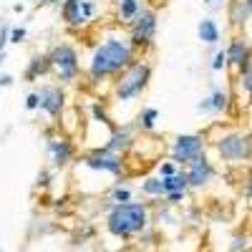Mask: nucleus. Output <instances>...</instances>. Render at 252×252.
I'll return each instance as SVG.
<instances>
[{
    "label": "nucleus",
    "mask_w": 252,
    "mask_h": 252,
    "mask_svg": "<svg viewBox=\"0 0 252 252\" xmlns=\"http://www.w3.org/2000/svg\"><path fill=\"white\" fill-rule=\"evenodd\" d=\"M134 63V48L126 43V40H119V38H111L106 43H101L91 58V66H89V73L91 78H103V76H111V73H119L124 68H129Z\"/></svg>",
    "instance_id": "obj_1"
},
{
    "label": "nucleus",
    "mask_w": 252,
    "mask_h": 252,
    "mask_svg": "<svg viewBox=\"0 0 252 252\" xmlns=\"http://www.w3.org/2000/svg\"><path fill=\"white\" fill-rule=\"evenodd\" d=\"M149 224V209L141 202H126V204H114L111 212H109V220H106V227L109 232L116 235V237H131V235H139L146 229Z\"/></svg>",
    "instance_id": "obj_2"
},
{
    "label": "nucleus",
    "mask_w": 252,
    "mask_h": 252,
    "mask_svg": "<svg viewBox=\"0 0 252 252\" xmlns=\"http://www.w3.org/2000/svg\"><path fill=\"white\" fill-rule=\"evenodd\" d=\"M149 78H152V68L146 66V63H131V66L126 68V73L121 76L119 86H116L119 101H131V98H136V96L146 89Z\"/></svg>",
    "instance_id": "obj_3"
},
{
    "label": "nucleus",
    "mask_w": 252,
    "mask_h": 252,
    "mask_svg": "<svg viewBox=\"0 0 252 252\" xmlns=\"http://www.w3.org/2000/svg\"><path fill=\"white\" fill-rule=\"evenodd\" d=\"M217 154L229 164H242L250 159V139L247 134H224L217 141Z\"/></svg>",
    "instance_id": "obj_4"
},
{
    "label": "nucleus",
    "mask_w": 252,
    "mask_h": 252,
    "mask_svg": "<svg viewBox=\"0 0 252 252\" xmlns=\"http://www.w3.org/2000/svg\"><path fill=\"white\" fill-rule=\"evenodd\" d=\"M48 61H51V66L58 71L61 81H73L76 78V73H78V56H76V51L71 46H66V43L58 46L48 56Z\"/></svg>",
    "instance_id": "obj_5"
},
{
    "label": "nucleus",
    "mask_w": 252,
    "mask_h": 252,
    "mask_svg": "<svg viewBox=\"0 0 252 252\" xmlns=\"http://www.w3.org/2000/svg\"><path fill=\"white\" fill-rule=\"evenodd\" d=\"M204 154V139L199 134H187V136H179L174 141V149H172V157L177 164H189L192 159L202 157Z\"/></svg>",
    "instance_id": "obj_6"
},
{
    "label": "nucleus",
    "mask_w": 252,
    "mask_h": 252,
    "mask_svg": "<svg viewBox=\"0 0 252 252\" xmlns=\"http://www.w3.org/2000/svg\"><path fill=\"white\" fill-rule=\"evenodd\" d=\"M157 33V15L154 10H139L134 18V31H131V43L134 46H149Z\"/></svg>",
    "instance_id": "obj_7"
},
{
    "label": "nucleus",
    "mask_w": 252,
    "mask_h": 252,
    "mask_svg": "<svg viewBox=\"0 0 252 252\" xmlns=\"http://www.w3.org/2000/svg\"><path fill=\"white\" fill-rule=\"evenodd\" d=\"M86 166L89 169H98V172H109V174H121L124 172V161L119 154L106 152V149H98L94 154L86 157Z\"/></svg>",
    "instance_id": "obj_8"
},
{
    "label": "nucleus",
    "mask_w": 252,
    "mask_h": 252,
    "mask_svg": "<svg viewBox=\"0 0 252 252\" xmlns=\"http://www.w3.org/2000/svg\"><path fill=\"white\" fill-rule=\"evenodd\" d=\"M187 166H189V169L184 172V177H187V187H197V189H199V187H204L209 179H212V174H215L212 164L204 159V154L197 157V159H192Z\"/></svg>",
    "instance_id": "obj_9"
},
{
    "label": "nucleus",
    "mask_w": 252,
    "mask_h": 252,
    "mask_svg": "<svg viewBox=\"0 0 252 252\" xmlns=\"http://www.w3.org/2000/svg\"><path fill=\"white\" fill-rule=\"evenodd\" d=\"M63 101H66V94H63L58 86H43L40 94H38V106L48 116H58L63 111Z\"/></svg>",
    "instance_id": "obj_10"
},
{
    "label": "nucleus",
    "mask_w": 252,
    "mask_h": 252,
    "mask_svg": "<svg viewBox=\"0 0 252 252\" xmlns=\"http://www.w3.org/2000/svg\"><path fill=\"white\" fill-rule=\"evenodd\" d=\"M224 58H227V63H232V66H237V68L247 66V63H250L247 43H245L242 38H235L232 43H229V48L224 51Z\"/></svg>",
    "instance_id": "obj_11"
},
{
    "label": "nucleus",
    "mask_w": 252,
    "mask_h": 252,
    "mask_svg": "<svg viewBox=\"0 0 252 252\" xmlns=\"http://www.w3.org/2000/svg\"><path fill=\"white\" fill-rule=\"evenodd\" d=\"M51 152H53V157H56V164L63 166V164L71 161L73 146H71V141H66V139H51Z\"/></svg>",
    "instance_id": "obj_12"
},
{
    "label": "nucleus",
    "mask_w": 252,
    "mask_h": 252,
    "mask_svg": "<svg viewBox=\"0 0 252 252\" xmlns=\"http://www.w3.org/2000/svg\"><path fill=\"white\" fill-rule=\"evenodd\" d=\"M227 106H229V96H227L224 91L215 89V94H212V96L204 98V101L199 103V111H224Z\"/></svg>",
    "instance_id": "obj_13"
},
{
    "label": "nucleus",
    "mask_w": 252,
    "mask_h": 252,
    "mask_svg": "<svg viewBox=\"0 0 252 252\" xmlns=\"http://www.w3.org/2000/svg\"><path fill=\"white\" fill-rule=\"evenodd\" d=\"M129 144H131V134L126 131V129H116V131L111 134L109 144L103 146V149H106V152H114V154H119V152H124Z\"/></svg>",
    "instance_id": "obj_14"
},
{
    "label": "nucleus",
    "mask_w": 252,
    "mask_h": 252,
    "mask_svg": "<svg viewBox=\"0 0 252 252\" xmlns=\"http://www.w3.org/2000/svg\"><path fill=\"white\" fill-rule=\"evenodd\" d=\"M161 187H164V194H169V192H184V189H187L184 172H174L172 177H164L161 179Z\"/></svg>",
    "instance_id": "obj_15"
},
{
    "label": "nucleus",
    "mask_w": 252,
    "mask_h": 252,
    "mask_svg": "<svg viewBox=\"0 0 252 252\" xmlns=\"http://www.w3.org/2000/svg\"><path fill=\"white\" fill-rule=\"evenodd\" d=\"M199 40H204V43H217L220 40V28H217L215 20L204 18L199 23Z\"/></svg>",
    "instance_id": "obj_16"
},
{
    "label": "nucleus",
    "mask_w": 252,
    "mask_h": 252,
    "mask_svg": "<svg viewBox=\"0 0 252 252\" xmlns=\"http://www.w3.org/2000/svg\"><path fill=\"white\" fill-rule=\"evenodd\" d=\"M63 15L71 26H81L83 23V15H81V0H68L66 5H63Z\"/></svg>",
    "instance_id": "obj_17"
},
{
    "label": "nucleus",
    "mask_w": 252,
    "mask_h": 252,
    "mask_svg": "<svg viewBox=\"0 0 252 252\" xmlns=\"http://www.w3.org/2000/svg\"><path fill=\"white\" fill-rule=\"evenodd\" d=\"M139 10H141L139 0H119V15L124 20H134Z\"/></svg>",
    "instance_id": "obj_18"
},
{
    "label": "nucleus",
    "mask_w": 252,
    "mask_h": 252,
    "mask_svg": "<svg viewBox=\"0 0 252 252\" xmlns=\"http://www.w3.org/2000/svg\"><path fill=\"white\" fill-rule=\"evenodd\" d=\"M247 20H250V0H237L235 13H232V23L235 26H245Z\"/></svg>",
    "instance_id": "obj_19"
},
{
    "label": "nucleus",
    "mask_w": 252,
    "mask_h": 252,
    "mask_svg": "<svg viewBox=\"0 0 252 252\" xmlns=\"http://www.w3.org/2000/svg\"><path fill=\"white\" fill-rule=\"evenodd\" d=\"M48 66H51L48 56H35V58L31 61V68H28V78H35L38 73H43V71H46Z\"/></svg>",
    "instance_id": "obj_20"
},
{
    "label": "nucleus",
    "mask_w": 252,
    "mask_h": 252,
    "mask_svg": "<svg viewBox=\"0 0 252 252\" xmlns=\"http://www.w3.org/2000/svg\"><path fill=\"white\" fill-rule=\"evenodd\" d=\"M141 189H144L146 194H152V197L164 194V187H161V179H159V177H149V179L141 184Z\"/></svg>",
    "instance_id": "obj_21"
},
{
    "label": "nucleus",
    "mask_w": 252,
    "mask_h": 252,
    "mask_svg": "<svg viewBox=\"0 0 252 252\" xmlns=\"http://www.w3.org/2000/svg\"><path fill=\"white\" fill-rule=\"evenodd\" d=\"M159 119V111L157 109H146L141 116H139V124L144 126V129H154V121Z\"/></svg>",
    "instance_id": "obj_22"
},
{
    "label": "nucleus",
    "mask_w": 252,
    "mask_h": 252,
    "mask_svg": "<svg viewBox=\"0 0 252 252\" xmlns=\"http://www.w3.org/2000/svg\"><path fill=\"white\" fill-rule=\"evenodd\" d=\"M111 197H114V202H116V204H126V202H131V192H129L126 187H116Z\"/></svg>",
    "instance_id": "obj_23"
},
{
    "label": "nucleus",
    "mask_w": 252,
    "mask_h": 252,
    "mask_svg": "<svg viewBox=\"0 0 252 252\" xmlns=\"http://www.w3.org/2000/svg\"><path fill=\"white\" fill-rule=\"evenodd\" d=\"M224 66H227V58H224V51H220V53L215 56V61H212V68H215V71H222Z\"/></svg>",
    "instance_id": "obj_24"
},
{
    "label": "nucleus",
    "mask_w": 252,
    "mask_h": 252,
    "mask_svg": "<svg viewBox=\"0 0 252 252\" xmlns=\"http://www.w3.org/2000/svg\"><path fill=\"white\" fill-rule=\"evenodd\" d=\"M177 169H174V164L172 161H166V164H161V169H159V179H164V177H172Z\"/></svg>",
    "instance_id": "obj_25"
},
{
    "label": "nucleus",
    "mask_w": 252,
    "mask_h": 252,
    "mask_svg": "<svg viewBox=\"0 0 252 252\" xmlns=\"http://www.w3.org/2000/svg\"><path fill=\"white\" fill-rule=\"evenodd\" d=\"M94 116H96L98 121H103V124H111V121H109V116H106V111H103L101 106H94Z\"/></svg>",
    "instance_id": "obj_26"
},
{
    "label": "nucleus",
    "mask_w": 252,
    "mask_h": 252,
    "mask_svg": "<svg viewBox=\"0 0 252 252\" xmlns=\"http://www.w3.org/2000/svg\"><path fill=\"white\" fill-rule=\"evenodd\" d=\"M23 38H26V31H23V28H15V31L10 33V40H13V43H20Z\"/></svg>",
    "instance_id": "obj_27"
},
{
    "label": "nucleus",
    "mask_w": 252,
    "mask_h": 252,
    "mask_svg": "<svg viewBox=\"0 0 252 252\" xmlns=\"http://www.w3.org/2000/svg\"><path fill=\"white\" fill-rule=\"evenodd\" d=\"M26 106H28V109H38V94H31V96H28Z\"/></svg>",
    "instance_id": "obj_28"
},
{
    "label": "nucleus",
    "mask_w": 252,
    "mask_h": 252,
    "mask_svg": "<svg viewBox=\"0 0 252 252\" xmlns=\"http://www.w3.org/2000/svg\"><path fill=\"white\" fill-rule=\"evenodd\" d=\"M166 197H169V202H179V199L184 197V192H169Z\"/></svg>",
    "instance_id": "obj_29"
},
{
    "label": "nucleus",
    "mask_w": 252,
    "mask_h": 252,
    "mask_svg": "<svg viewBox=\"0 0 252 252\" xmlns=\"http://www.w3.org/2000/svg\"><path fill=\"white\" fill-rule=\"evenodd\" d=\"M10 83H13L10 76H0V86H10Z\"/></svg>",
    "instance_id": "obj_30"
},
{
    "label": "nucleus",
    "mask_w": 252,
    "mask_h": 252,
    "mask_svg": "<svg viewBox=\"0 0 252 252\" xmlns=\"http://www.w3.org/2000/svg\"><path fill=\"white\" fill-rule=\"evenodd\" d=\"M204 3H215V0H204Z\"/></svg>",
    "instance_id": "obj_31"
}]
</instances>
